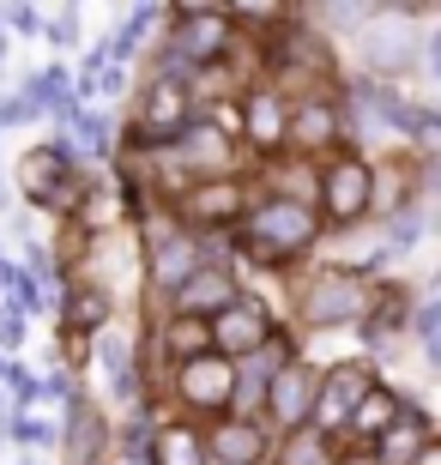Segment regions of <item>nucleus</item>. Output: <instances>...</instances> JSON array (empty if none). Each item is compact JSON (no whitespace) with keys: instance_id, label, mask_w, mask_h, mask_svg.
Returning a JSON list of instances; mask_svg holds the SVG:
<instances>
[{"instance_id":"10","label":"nucleus","mask_w":441,"mask_h":465,"mask_svg":"<svg viewBox=\"0 0 441 465\" xmlns=\"http://www.w3.org/2000/svg\"><path fill=\"white\" fill-rule=\"evenodd\" d=\"M175 296H182V314H187V321H200L205 309H218V314L230 309V302H236V284H230V272H218V266H200V272L187 278Z\"/></svg>"},{"instance_id":"24","label":"nucleus","mask_w":441,"mask_h":465,"mask_svg":"<svg viewBox=\"0 0 441 465\" xmlns=\"http://www.w3.org/2000/svg\"><path fill=\"white\" fill-rule=\"evenodd\" d=\"M91 441H97V417H91V405H79L73 411V465H91Z\"/></svg>"},{"instance_id":"7","label":"nucleus","mask_w":441,"mask_h":465,"mask_svg":"<svg viewBox=\"0 0 441 465\" xmlns=\"http://www.w3.org/2000/svg\"><path fill=\"white\" fill-rule=\"evenodd\" d=\"M363 393H369V369H363V362H345V369L326 375L321 405H315V411H321V423L333 430V423H345V417L356 411V399H363Z\"/></svg>"},{"instance_id":"21","label":"nucleus","mask_w":441,"mask_h":465,"mask_svg":"<svg viewBox=\"0 0 441 465\" xmlns=\"http://www.w3.org/2000/svg\"><path fill=\"white\" fill-rule=\"evenodd\" d=\"M97 357L109 362V381H115V393H134V369H127V345H121L115 332H103V339H97Z\"/></svg>"},{"instance_id":"23","label":"nucleus","mask_w":441,"mask_h":465,"mask_svg":"<svg viewBox=\"0 0 441 465\" xmlns=\"http://www.w3.org/2000/svg\"><path fill=\"white\" fill-rule=\"evenodd\" d=\"M103 314H109V296H103V291H79L67 302V321H73V327H103Z\"/></svg>"},{"instance_id":"18","label":"nucleus","mask_w":441,"mask_h":465,"mask_svg":"<svg viewBox=\"0 0 441 465\" xmlns=\"http://www.w3.org/2000/svg\"><path fill=\"white\" fill-rule=\"evenodd\" d=\"M152 453H157V465H205V448L194 430H164Z\"/></svg>"},{"instance_id":"28","label":"nucleus","mask_w":441,"mask_h":465,"mask_svg":"<svg viewBox=\"0 0 441 465\" xmlns=\"http://www.w3.org/2000/svg\"><path fill=\"white\" fill-rule=\"evenodd\" d=\"M6 381H13V393L25 399V405H31V399H36V381L25 375V369H6Z\"/></svg>"},{"instance_id":"22","label":"nucleus","mask_w":441,"mask_h":465,"mask_svg":"<svg viewBox=\"0 0 441 465\" xmlns=\"http://www.w3.org/2000/svg\"><path fill=\"white\" fill-rule=\"evenodd\" d=\"M170 345L182 351L187 362H194V357H205V345H212V332H205V321H187V314H182V321L170 327Z\"/></svg>"},{"instance_id":"6","label":"nucleus","mask_w":441,"mask_h":465,"mask_svg":"<svg viewBox=\"0 0 441 465\" xmlns=\"http://www.w3.org/2000/svg\"><path fill=\"white\" fill-rule=\"evenodd\" d=\"M266 405L285 430H296V423L315 411V381H308V369H278V375L266 381Z\"/></svg>"},{"instance_id":"15","label":"nucleus","mask_w":441,"mask_h":465,"mask_svg":"<svg viewBox=\"0 0 441 465\" xmlns=\"http://www.w3.org/2000/svg\"><path fill=\"white\" fill-rule=\"evenodd\" d=\"M182 152L194 170H230V139L218 134V127H200V134L182 139Z\"/></svg>"},{"instance_id":"2","label":"nucleus","mask_w":441,"mask_h":465,"mask_svg":"<svg viewBox=\"0 0 441 465\" xmlns=\"http://www.w3.org/2000/svg\"><path fill=\"white\" fill-rule=\"evenodd\" d=\"M363 309H369V291L345 272H326L303 291V321L308 327H339V321H356Z\"/></svg>"},{"instance_id":"5","label":"nucleus","mask_w":441,"mask_h":465,"mask_svg":"<svg viewBox=\"0 0 441 465\" xmlns=\"http://www.w3.org/2000/svg\"><path fill=\"white\" fill-rule=\"evenodd\" d=\"M224 43H230V18L224 13H182V31H175L182 61H218Z\"/></svg>"},{"instance_id":"20","label":"nucleus","mask_w":441,"mask_h":465,"mask_svg":"<svg viewBox=\"0 0 441 465\" xmlns=\"http://www.w3.org/2000/svg\"><path fill=\"white\" fill-rule=\"evenodd\" d=\"M236 206H242V188H230V182H205V188L194 193V212H200V218H230Z\"/></svg>"},{"instance_id":"12","label":"nucleus","mask_w":441,"mask_h":465,"mask_svg":"<svg viewBox=\"0 0 441 465\" xmlns=\"http://www.w3.org/2000/svg\"><path fill=\"white\" fill-rule=\"evenodd\" d=\"M242 121H248V139L272 152V145H285V121H290V109H285V97H278V91H248Z\"/></svg>"},{"instance_id":"25","label":"nucleus","mask_w":441,"mask_h":465,"mask_svg":"<svg viewBox=\"0 0 441 465\" xmlns=\"http://www.w3.org/2000/svg\"><path fill=\"white\" fill-rule=\"evenodd\" d=\"M375 61H381V67H411V49L399 36H375Z\"/></svg>"},{"instance_id":"11","label":"nucleus","mask_w":441,"mask_h":465,"mask_svg":"<svg viewBox=\"0 0 441 465\" xmlns=\"http://www.w3.org/2000/svg\"><path fill=\"white\" fill-rule=\"evenodd\" d=\"M194 272H200V242H194V236H170V242H157V248H152V284L182 291Z\"/></svg>"},{"instance_id":"19","label":"nucleus","mask_w":441,"mask_h":465,"mask_svg":"<svg viewBox=\"0 0 441 465\" xmlns=\"http://www.w3.org/2000/svg\"><path fill=\"white\" fill-rule=\"evenodd\" d=\"M393 411H399V405H393L387 393H375V387H369V393L356 399V411H351V430L356 435H381L393 423Z\"/></svg>"},{"instance_id":"3","label":"nucleus","mask_w":441,"mask_h":465,"mask_svg":"<svg viewBox=\"0 0 441 465\" xmlns=\"http://www.w3.org/2000/svg\"><path fill=\"white\" fill-rule=\"evenodd\" d=\"M139 134L152 139V145H170L175 134H187V91L175 79L145 85V97H139Z\"/></svg>"},{"instance_id":"16","label":"nucleus","mask_w":441,"mask_h":465,"mask_svg":"<svg viewBox=\"0 0 441 465\" xmlns=\"http://www.w3.org/2000/svg\"><path fill=\"white\" fill-rule=\"evenodd\" d=\"M18 182L36 193V200H49L55 182H61V157H55V145H43V152H31L25 163H18Z\"/></svg>"},{"instance_id":"14","label":"nucleus","mask_w":441,"mask_h":465,"mask_svg":"<svg viewBox=\"0 0 441 465\" xmlns=\"http://www.w3.org/2000/svg\"><path fill=\"white\" fill-rule=\"evenodd\" d=\"M333 134H339V115H333L326 104H303L285 121V139H296V145H326Z\"/></svg>"},{"instance_id":"26","label":"nucleus","mask_w":441,"mask_h":465,"mask_svg":"<svg viewBox=\"0 0 441 465\" xmlns=\"http://www.w3.org/2000/svg\"><path fill=\"white\" fill-rule=\"evenodd\" d=\"M13 435H18V441H55V430H49V423H36V417H13Z\"/></svg>"},{"instance_id":"17","label":"nucleus","mask_w":441,"mask_h":465,"mask_svg":"<svg viewBox=\"0 0 441 465\" xmlns=\"http://www.w3.org/2000/svg\"><path fill=\"white\" fill-rule=\"evenodd\" d=\"M429 448V430L424 423H399V430L381 441V465H417V453Z\"/></svg>"},{"instance_id":"1","label":"nucleus","mask_w":441,"mask_h":465,"mask_svg":"<svg viewBox=\"0 0 441 465\" xmlns=\"http://www.w3.org/2000/svg\"><path fill=\"white\" fill-rule=\"evenodd\" d=\"M315 242V212L303 200H266V206L248 218V248L260 260H285V254H303Z\"/></svg>"},{"instance_id":"9","label":"nucleus","mask_w":441,"mask_h":465,"mask_svg":"<svg viewBox=\"0 0 441 465\" xmlns=\"http://www.w3.org/2000/svg\"><path fill=\"white\" fill-rule=\"evenodd\" d=\"M205 332H212L224 351H260V345H266V314H260L255 302H230Z\"/></svg>"},{"instance_id":"13","label":"nucleus","mask_w":441,"mask_h":465,"mask_svg":"<svg viewBox=\"0 0 441 465\" xmlns=\"http://www.w3.org/2000/svg\"><path fill=\"white\" fill-rule=\"evenodd\" d=\"M205 453H218L224 465H255L260 460V430H248V423H224V430H212Z\"/></svg>"},{"instance_id":"4","label":"nucleus","mask_w":441,"mask_h":465,"mask_svg":"<svg viewBox=\"0 0 441 465\" xmlns=\"http://www.w3.org/2000/svg\"><path fill=\"white\" fill-rule=\"evenodd\" d=\"M230 393H236V375H230V362H224V357H194V362H182V399H187V405L218 411Z\"/></svg>"},{"instance_id":"8","label":"nucleus","mask_w":441,"mask_h":465,"mask_svg":"<svg viewBox=\"0 0 441 465\" xmlns=\"http://www.w3.org/2000/svg\"><path fill=\"white\" fill-rule=\"evenodd\" d=\"M326 212H333L339 224L369 212V170H363V163H333V170H326Z\"/></svg>"},{"instance_id":"27","label":"nucleus","mask_w":441,"mask_h":465,"mask_svg":"<svg viewBox=\"0 0 441 465\" xmlns=\"http://www.w3.org/2000/svg\"><path fill=\"white\" fill-rule=\"evenodd\" d=\"M0 339H6V345H18V339H25V314H18V309L0 314Z\"/></svg>"}]
</instances>
